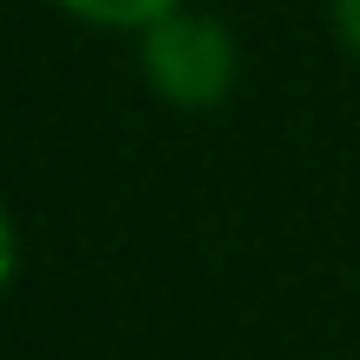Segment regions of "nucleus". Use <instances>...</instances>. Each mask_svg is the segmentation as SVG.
I'll use <instances>...</instances> for the list:
<instances>
[{"label": "nucleus", "mask_w": 360, "mask_h": 360, "mask_svg": "<svg viewBox=\"0 0 360 360\" xmlns=\"http://www.w3.org/2000/svg\"><path fill=\"white\" fill-rule=\"evenodd\" d=\"M67 13H80V20H94V27H154V20H167V13H180L187 0H60Z\"/></svg>", "instance_id": "nucleus-2"}, {"label": "nucleus", "mask_w": 360, "mask_h": 360, "mask_svg": "<svg viewBox=\"0 0 360 360\" xmlns=\"http://www.w3.org/2000/svg\"><path fill=\"white\" fill-rule=\"evenodd\" d=\"M141 67H147V80H154L160 101H174V107H220L240 60H233V40H227V27H220L214 13L180 7V13H167V20H154L141 34Z\"/></svg>", "instance_id": "nucleus-1"}, {"label": "nucleus", "mask_w": 360, "mask_h": 360, "mask_svg": "<svg viewBox=\"0 0 360 360\" xmlns=\"http://www.w3.org/2000/svg\"><path fill=\"white\" fill-rule=\"evenodd\" d=\"M334 34H340V47L360 60V0H334Z\"/></svg>", "instance_id": "nucleus-3"}, {"label": "nucleus", "mask_w": 360, "mask_h": 360, "mask_svg": "<svg viewBox=\"0 0 360 360\" xmlns=\"http://www.w3.org/2000/svg\"><path fill=\"white\" fill-rule=\"evenodd\" d=\"M13 281V220L0 214V287Z\"/></svg>", "instance_id": "nucleus-4"}]
</instances>
